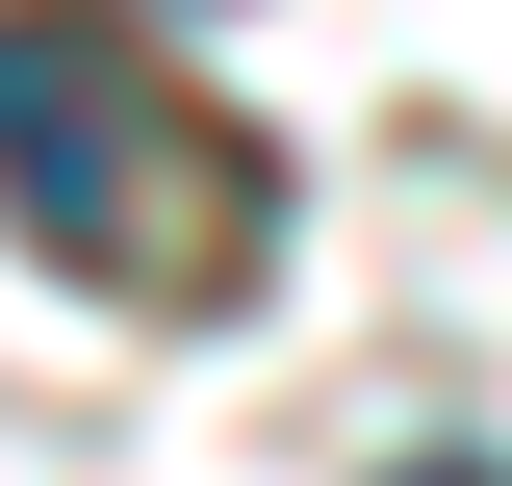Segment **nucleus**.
<instances>
[{
  "instance_id": "1",
  "label": "nucleus",
  "mask_w": 512,
  "mask_h": 486,
  "mask_svg": "<svg viewBox=\"0 0 512 486\" xmlns=\"http://www.w3.org/2000/svg\"><path fill=\"white\" fill-rule=\"evenodd\" d=\"M0 231L77 256V282H128V307H205L256 256V128H205L77 0H0Z\"/></svg>"
},
{
  "instance_id": "2",
  "label": "nucleus",
  "mask_w": 512,
  "mask_h": 486,
  "mask_svg": "<svg viewBox=\"0 0 512 486\" xmlns=\"http://www.w3.org/2000/svg\"><path fill=\"white\" fill-rule=\"evenodd\" d=\"M384 486H512V461H384Z\"/></svg>"
}]
</instances>
